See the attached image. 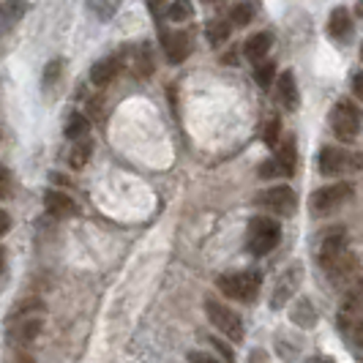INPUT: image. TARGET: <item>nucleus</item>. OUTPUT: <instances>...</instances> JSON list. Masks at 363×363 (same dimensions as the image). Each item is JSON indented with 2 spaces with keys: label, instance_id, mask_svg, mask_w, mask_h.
Instances as JSON below:
<instances>
[{
  "label": "nucleus",
  "instance_id": "nucleus-4",
  "mask_svg": "<svg viewBox=\"0 0 363 363\" xmlns=\"http://www.w3.org/2000/svg\"><path fill=\"white\" fill-rule=\"evenodd\" d=\"M279 238H281V227L279 221L271 216H257L249 224V252L255 257H265L268 252H273L279 246Z\"/></svg>",
  "mask_w": 363,
  "mask_h": 363
},
{
  "label": "nucleus",
  "instance_id": "nucleus-40",
  "mask_svg": "<svg viewBox=\"0 0 363 363\" xmlns=\"http://www.w3.org/2000/svg\"><path fill=\"white\" fill-rule=\"evenodd\" d=\"M202 3H221V0H202Z\"/></svg>",
  "mask_w": 363,
  "mask_h": 363
},
{
  "label": "nucleus",
  "instance_id": "nucleus-28",
  "mask_svg": "<svg viewBox=\"0 0 363 363\" xmlns=\"http://www.w3.org/2000/svg\"><path fill=\"white\" fill-rule=\"evenodd\" d=\"M255 19V6L252 3H238L233 6V11H230V25H235V28H243V25H249Z\"/></svg>",
  "mask_w": 363,
  "mask_h": 363
},
{
  "label": "nucleus",
  "instance_id": "nucleus-2",
  "mask_svg": "<svg viewBox=\"0 0 363 363\" xmlns=\"http://www.w3.org/2000/svg\"><path fill=\"white\" fill-rule=\"evenodd\" d=\"M216 287L221 295H227V298H233V301H240V303H249V301H255L259 287H262V273H257V271L221 273Z\"/></svg>",
  "mask_w": 363,
  "mask_h": 363
},
{
  "label": "nucleus",
  "instance_id": "nucleus-26",
  "mask_svg": "<svg viewBox=\"0 0 363 363\" xmlns=\"http://www.w3.org/2000/svg\"><path fill=\"white\" fill-rule=\"evenodd\" d=\"M88 131H91V121H88L85 115L74 112L72 118H69V123H66V137L77 143V140H85V137H88Z\"/></svg>",
  "mask_w": 363,
  "mask_h": 363
},
{
  "label": "nucleus",
  "instance_id": "nucleus-14",
  "mask_svg": "<svg viewBox=\"0 0 363 363\" xmlns=\"http://www.w3.org/2000/svg\"><path fill=\"white\" fill-rule=\"evenodd\" d=\"M328 33L333 41H352V33H355V25H352V14L347 11L345 6H339V9H333L330 11V19H328Z\"/></svg>",
  "mask_w": 363,
  "mask_h": 363
},
{
  "label": "nucleus",
  "instance_id": "nucleus-12",
  "mask_svg": "<svg viewBox=\"0 0 363 363\" xmlns=\"http://www.w3.org/2000/svg\"><path fill=\"white\" fill-rule=\"evenodd\" d=\"M126 55H128V50H121V52H112V55H107V57H101L99 63H93V69H91L93 85L104 88L112 79H118V74L123 72V66H126Z\"/></svg>",
  "mask_w": 363,
  "mask_h": 363
},
{
  "label": "nucleus",
  "instance_id": "nucleus-15",
  "mask_svg": "<svg viewBox=\"0 0 363 363\" xmlns=\"http://www.w3.org/2000/svg\"><path fill=\"white\" fill-rule=\"evenodd\" d=\"M44 208H47L50 216H55V218H72L79 213V205H77L66 191H57V189L44 194Z\"/></svg>",
  "mask_w": 363,
  "mask_h": 363
},
{
  "label": "nucleus",
  "instance_id": "nucleus-11",
  "mask_svg": "<svg viewBox=\"0 0 363 363\" xmlns=\"http://www.w3.org/2000/svg\"><path fill=\"white\" fill-rule=\"evenodd\" d=\"M358 156H350L345 147H333L328 145L320 150V156H317V169L323 172V175H342L347 167L352 164V169H358Z\"/></svg>",
  "mask_w": 363,
  "mask_h": 363
},
{
  "label": "nucleus",
  "instance_id": "nucleus-18",
  "mask_svg": "<svg viewBox=\"0 0 363 363\" xmlns=\"http://www.w3.org/2000/svg\"><path fill=\"white\" fill-rule=\"evenodd\" d=\"M276 164H279L281 175H287V178L295 175V167H298V145H295V137H292V134H287V137L281 140V145L276 150Z\"/></svg>",
  "mask_w": 363,
  "mask_h": 363
},
{
  "label": "nucleus",
  "instance_id": "nucleus-8",
  "mask_svg": "<svg viewBox=\"0 0 363 363\" xmlns=\"http://www.w3.org/2000/svg\"><path fill=\"white\" fill-rule=\"evenodd\" d=\"M323 268H325L328 279H330V284H336V287H345L350 281H355L358 279V255L355 252H339V255L328 257L320 262Z\"/></svg>",
  "mask_w": 363,
  "mask_h": 363
},
{
  "label": "nucleus",
  "instance_id": "nucleus-33",
  "mask_svg": "<svg viewBox=\"0 0 363 363\" xmlns=\"http://www.w3.org/2000/svg\"><path fill=\"white\" fill-rule=\"evenodd\" d=\"M259 175H262V178H276V175H281V169H279L276 159H271V162H262V169H259Z\"/></svg>",
  "mask_w": 363,
  "mask_h": 363
},
{
  "label": "nucleus",
  "instance_id": "nucleus-20",
  "mask_svg": "<svg viewBox=\"0 0 363 363\" xmlns=\"http://www.w3.org/2000/svg\"><path fill=\"white\" fill-rule=\"evenodd\" d=\"M290 317H292V323H295V325H301V328L317 325V311H314L309 298H298V303L292 306Z\"/></svg>",
  "mask_w": 363,
  "mask_h": 363
},
{
  "label": "nucleus",
  "instance_id": "nucleus-19",
  "mask_svg": "<svg viewBox=\"0 0 363 363\" xmlns=\"http://www.w3.org/2000/svg\"><path fill=\"white\" fill-rule=\"evenodd\" d=\"M271 47H273V36L271 33H255V36H249L246 38V44H243V55L252 60V63H259L265 55L271 52Z\"/></svg>",
  "mask_w": 363,
  "mask_h": 363
},
{
  "label": "nucleus",
  "instance_id": "nucleus-36",
  "mask_svg": "<svg viewBox=\"0 0 363 363\" xmlns=\"http://www.w3.org/2000/svg\"><path fill=\"white\" fill-rule=\"evenodd\" d=\"M352 91H355V99H361L363 96V85H361V72L352 74Z\"/></svg>",
  "mask_w": 363,
  "mask_h": 363
},
{
  "label": "nucleus",
  "instance_id": "nucleus-23",
  "mask_svg": "<svg viewBox=\"0 0 363 363\" xmlns=\"http://www.w3.org/2000/svg\"><path fill=\"white\" fill-rule=\"evenodd\" d=\"M60 77H63V60H50L47 69H44V77H41V88L44 93H52L57 85H60Z\"/></svg>",
  "mask_w": 363,
  "mask_h": 363
},
{
  "label": "nucleus",
  "instance_id": "nucleus-37",
  "mask_svg": "<svg viewBox=\"0 0 363 363\" xmlns=\"http://www.w3.org/2000/svg\"><path fill=\"white\" fill-rule=\"evenodd\" d=\"M303 363H333L330 358H325V355H311V358H306Z\"/></svg>",
  "mask_w": 363,
  "mask_h": 363
},
{
  "label": "nucleus",
  "instance_id": "nucleus-6",
  "mask_svg": "<svg viewBox=\"0 0 363 363\" xmlns=\"http://www.w3.org/2000/svg\"><path fill=\"white\" fill-rule=\"evenodd\" d=\"M205 314H208L211 325H216L227 339H233V342H243V320H240V314H238V311H233L230 306H224L221 301L208 298V301H205Z\"/></svg>",
  "mask_w": 363,
  "mask_h": 363
},
{
  "label": "nucleus",
  "instance_id": "nucleus-13",
  "mask_svg": "<svg viewBox=\"0 0 363 363\" xmlns=\"http://www.w3.org/2000/svg\"><path fill=\"white\" fill-rule=\"evenodd\" d=\"M276 99H279V104L287 109V112H295V109H298L301 93H298V79H295V74H292L290 69L276 77Z\"/></svg>",
  "mask_w": 363,
  "mask_h": 363
},
{
  "label": "nucleus",
  "instance_id": "nucleus-34",
  "mask_svg": "<svg viewBox=\"0 0 363 363\" xmlns=\"http://www.w3.org/2000/svg\"><path fill=\"white\" fill-rule=\"evenodd\" d=\"M189 363H218L211 352H200V350H194V352H189Z\"/></svg>",
  "mask_w": 363,
  "mask_h": 363
},
{
  "label": "nucleus",
  "instance_id": "nucleus-39",
  "mask_svg": "<svg viewBox=\"0 0 363 363\" xmlns=\"http://www.w3.org/2000/svg\"><path fill=\"white\" fill-rule=\"evenodd\" d=\"M3 268H6V252L0 249V273H3Z\"/></svg>",
  "mask_w": 363,
  "mask_h": 363
},
{
  "label": "nucleus",
  "instance_id": "nucleus-7",
  "mask_svg": "<svg viewBox=\"0 0 363 363\" xmlns=\"http://www.w3.org/2000/svg\"><path fill=\"white\" fill-rule=\"evenodd\" d=\"M361 323H363V306H361V287L355 284L352 290L345 295L342 306H339V330L352 339V345H358L361 336Z\"/></svg>",
  "mask_w": 363,
  "mask_h": 363
},
{
  "label": "nucleus",
  "instance_id": "nucleus-22",
  "mask_svg": "<svg viewBox=\"0 0 363 363\" xmlns=\"http://www.w3.org/2000/svg\"><path fill=\"white\" fill-rule=\"evenodd\" d=\"M91 156H93L91 140H77V145H74L72 153H69V164H72L74 169H82V167H88Z\"/></svg>",
  "mask_w": 363,
  "mask_h": 363
},
{
  "label": "nucleus",
  "instance_id": "nucleus-3",
  "mask_svg": "<svg viewBox=\"0 0 363 363\" xmlns=\"http://www.w3.org/2000/svg\"><path fill=\"white\" fill-rule=\"evenodd\" d=\"M328 123L333 128V134L350 145V143L358 140V131H361V109L350 99H339L330 109V115H328Z\"/></svg>",
  "mask_w": 363,
  "mask_h": 363
},
{
  "label": "nucleus",
  "instance_id": "nucleus-10",
  "mask_svg": "<svg viewBox=\"0 0 363 363\" xmlns=\"http://www.w3.org/2000/svg\"><path fill=\"white\" fill-rule=\"evenodd\" d=\"M257 202L265 211H273L276 216H292L298 211V197L290 186H271L257 197Z\"/></svg>",
  "mask_w": 363,
  "mask_h": 363
},
{
  "label": "nucleus",
  "instance_id": "nucleus-5",
  "mask_svg": "<svg viewBox=\"0 0 363 363\" xmlns=\"http://www.w3.org/2000/svg\"><path fill=\"white\" fill-rule=\"evenodd\" d=\"M352 183H330V186H323L317 189L309 197V208L314 216H328V213H336L345 202H350L352 197Z\"/></svg>",
  "mask_w": 363,
  "mask_h": 363
},
{
  "label": "nucleus",
  "instance_id": "nucleus-9",
  "mask_svg": "<svg viewBox=\"0 0 363 363\" xmlns=\"http://www.w3.org/2000/svg\"><path fill=\"white\" fill-rule=\"evenodd\" d=\"M301 279H303V268H301L298 262H292V265H287V268L281 271L279 281H276V287H273L271 309H284V306L290 303L292 298L298 295Z\"/></svg>",
  "mask_w": 363,
  "mask_h": 363
},
{
  "label": "nucleus",
  "instance_id": "nucleus-17",
  "mask_svg": "<svg viewBox=\"0 0 363 363\" xmlns=\"http://www.w3.org/2000/svg\"><path fill=\"white\" fill-rule=\"evenodd\" d=\"M28 0H3L0 3V36H6L9 30H14V25L22 22L28 14Z\"/></svg>",
  "mask_w": 363,
  "mask_h": 363
},
{
  "label": "nucleus",
  "instance_id": "nucleus-1",
  "mask_svg": "<svg viewBox=\"0 0 363 363\" xmlns=\"http://www.w3.org/2000/svg\"><path fill=\"white\" fill-rule=\"evenodd\" d=\"M41 325H44V303L36 298H28L9 314V342L28 347L41 333Z\"/></svg>",
  "mask_w": 363,
  "mask_h": 363
},
{
  "label": "nucleus",
  "instance_id": "nucleus-16",
  "mask_svg": "<svg viewBox=\"0 0 363 363\" xmlns=\"http://www.w3.org/2000/svg\"><path fill=\"white\" fill-rule=\"evenodd\" d=\"M162 44L164 52H167V60L172 66L183 63L191 52V36L189 33H162Z\"/></svg>",
  "mask_w": 363,
  "mask_h": 363
},
{
  "label": "nucleus",
  "instance_id": "nucleus-24",
  "mask_svg": "<svg viewBox=\"0 0 363 363\" xmlns=\"http://www.w3.org/2000/svg\"><path fill=\"white\" fill-rule=\"evenodd\" d=\"M153 74V55H150V50L145 47H140L137 52H134V77L137 79H147Z\"/></svg>",
  "mask_w": 363,
  "mask_h": 363
},
{
  "label": "nucleus",
  "instance_id": "nucleus-32",
  "mask_svg": "<svg viewBox=\"0 0 363 363\" xmlns=\"http://www.w3.org/2000/svg\"><path fill=\"white\" fill-rule=\"evenodd\" d=\"M147 9L156 17V22H162V14L167 11V0H147Z\"/></svg>",
  "mask_w": 363,
  "mask_h": 363
},
{
  "label": "nucleus",
  "instance_id": "nucleus-27",
  "mask_svg": "<svg viewBox=\"0 0 363 363\" xmlns=\"http://www.w3.org/2000/svg\"><path fill=\"white\" fill-rule=\"evenodd\" d=\"M164 14H167V19H172V22H186V19L194 17V6H191V0H172Z\"/></svg>",
  "mask_w": 363,
  "mask_h": 363
},
{
  "label": "nucleus",
  "instance_id": "nucleus-25",
  "mask_svg": "<svg viewBox=\"0 0 363 363\" xmlns=\"http://www.w3.org/2000/svg\"><path fill=\"white\" fill-rule=\"evenodd\" d=\"M205 33H208V41H211V47H221L230 33H233V25L227 22V19H216V22H211L208 28H205Z\"/></svg>",
  "mask_w": 363,
  "mask_h": 363
},
{
  "label": "nucleus",
  "instance_id": "nucleus-29",
  "mask_svg": "<svg viewBox=\"0 0 363 363\" xmlns=\"http://www.w3.org/2000/svg\"><path fill=\"white\" fill-rule=\"evenodd\" d=\"M255 79L259 88H271V82L276 79V63H262V66H257Z\"/></svg>",
  "mask_w": 363,
  "mask_h": 363
},
{
  "label": "nucleus",
  "instance_id": "nucleus-38",
  "mask_svg": "<svg viewBox=\"0 0 363 363\" xmlns=\"http://www.w3.org/2000/svg\"><path fill=\"white\" fill-rule=\"evenodd\" d=\"M14 363H36V358H33V355H28V352H22V355L14 358Z\"/></svg>",
  "mask_w": 363,
  "mask_h": 363
},
{
  "label": "nucleus",
  "instance_id": "nucleus-35",
  "mask_svg": "<svg viewBox=\"0 0 363 363\" xmlns=\"http://www.w3.org/2000/svg\"><path fill=\"white\" fill-rule=\"evenodd\" d=\"M9 227H11V218H9V213L0 208V238L9 233Z\"/></svg>",
  "mask_w": 363,
  "mask_h": 363
},
{
  "label": "nucleus",
  "instance_id": "nucleus-21",
  "mask_svg": "<svg viewBox=\"0 0 363 363\" xmlns=\"http://www.w3.org/2000/svg\"><path fill=\"white\" fill-rule=\"evenodd\" d=\"M121 3H123V0H88V9H91V14L96 19H101V22H109V19L118 14Z\"/></svg>",
  "mask_w": 363,
  "mask_h": 363
},
{
  "label": "nucleus",
  "instance_id": "nucleus-30",
  "mask_svg": "<svg viewBox=\"0 0 363 363\" xmlns=\"http://www.w3.org/2000/svg\"><path fill=\"white\" fill-rule=\"evenodd\" d=\"M279 134H281V121H279V118H271V121H268V126H265V134H262L265 145L276 147V143H279Z\"/></svg>",
  "mask_w": 363,
  "mask_h": 363
},
{
  "label": "nucleus",
  "instance_id": "nucleus-31",
  "mask_svg": "<svg viewBox=\"0 0 363 363\" xmlns=\"http://www.w3.org/2000/svg\"><path fill=\"white\" fill-rule=\"evenodd\" d=\"M11 186H14V181H11L9 167L0 164V200H9L11 197Z\"/></svg>",
  "mask_w": 363,
  "mask_h": 363
}]
</instances>
